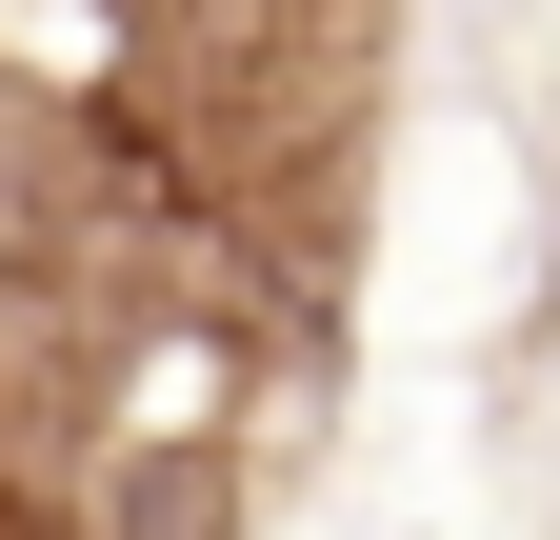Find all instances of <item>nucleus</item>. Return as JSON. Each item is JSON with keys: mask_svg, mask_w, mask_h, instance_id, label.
Returning <instances> with one entry per match:
<instances>
[]
</instances>
